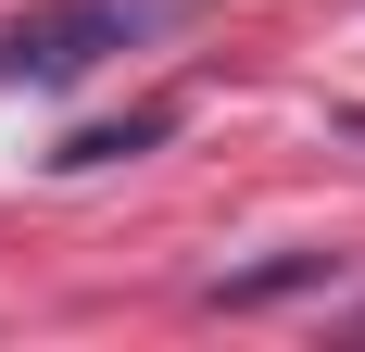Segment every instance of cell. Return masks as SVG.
I'll use <instances>...</instances> for the list:
<instances>
[{
  "mask_svg": "<svg viewBox=\"0 0 365 352\" xmlns=\"http://www.w3.org/2000/svg\"><path fill=\"white\" fill-rule=\"evenodd\" d=\"M353 327H365V315H353Z\"/></svg>",
  "mask_w": 365,
  "mask_h": 352,
  "instance_id": "4",
  "label": "cell"
},
{
  "mask_svg": "<svg viewBox=\"0 0 365 352\" xmlns=\"http://www.w3.org/2000/svg\"><path fill=\"white\" fill-rule=\"evenodd\" d=\"M139 26H164L151 0H51V13H26V26L0 38V76H13V88H63V76H88L101 51H126Z\"/></svg>",
  "mask_w": 365,
  "mask_h": 352,
  "instance_id": "1",
  "label": "cell"
},
{
  "mask_svg": "<svg viewBox=\"0 0 365 352\" xmlns=\"http://www.w3.org/2000/svg\"><path fill=\"white\" fill-rule=\"evenodd\" d=\"M340 277V252H277V264H252V277H215L227 315H252V302H290V289H328Z\"/></svg>",
  "mask_w": 365,
  "mask_h": 352,
  "instance_id": "3",
  "label": "cell"
},
{
  "mask_svg": "<svg viewBox=\"0 0 365 352\" xmlns=\"http://www.w3.org/2000/svg\"><path fill=\"white\" fill-rule=\"evenodd\" d=\"M151 139H177V101H139L126 126H76L51 164H63V176H88V164H126V151H151Z\"/></svg>",
  "mask_w": 365,
  "mask_h": 352,
  "instance_id": "2",
  "label": "cell"
}]
</instances>
